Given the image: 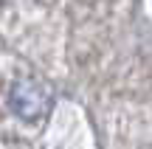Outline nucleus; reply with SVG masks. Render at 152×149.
Instances as JSON below:
<instances>
[{
	"instance_id": "1",
	"label": "nucleus",
	"mask_w": 152,
	"mask_h": 149,
	"mask_svg": "<svg viewBox=\"0 0 152 149\" xmlns=\"http://www.w3.org/2000/svg\"><path fill=\"white\" fill-rule=\"evenodd\" d=\"M9 104L20 118L37 121V118H42L45 113L51 110L54 96H51V90L45 87L42 82H37V79H20V82L11 87V93H9Z\"/></svg>"
}]
</instances>
